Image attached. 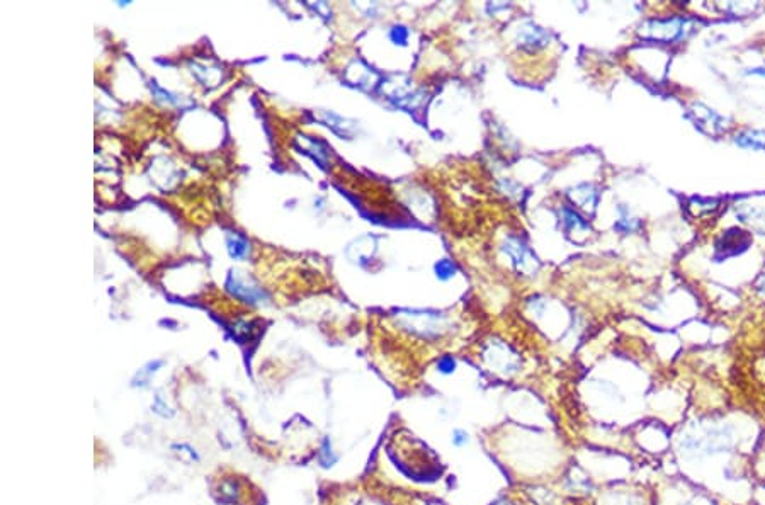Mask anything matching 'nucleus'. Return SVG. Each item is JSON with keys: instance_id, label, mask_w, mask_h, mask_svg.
<instances>
[{"instance_id": "obj_1", "label": "nucleus", "mask_w": 765, "mask_h": 505, "mask_svg": "<svg viewBox=\"0 0 765 505\" xmlns=\"http://www.w3.org/2000/svg\"><path fill=\"white\" fill-rule=\"evenodd\" d=\"M687 21L679 15L665 19H650L639 27V36L646 39H656L663 43H675L686 36Z\"/></svg>"}, {"instance_id": "obj_2", "label": "nucleus", "mask_w": 765, "mask_h": 505, "mask_svg": "<svg viewBox=\"0 0 765 505\" xmlns=\"http://www.w3.org/2000/svg\"><path fill=\"white\" fill-rule=\"evenodd\" d=\"M733 446V434L730 429H711L696 438L688 436L682 440V447L686 451L706 452V454H714V452L728 451Z\"/></svg>"}, {"instance_id": "obj_3", "label": "nucleus", "mask_w": 765, "mask_h": 505, "mask_svg": "<svg viewBox=\"0 0 765 505\" xmlns=\"http://www.w3.org/2000/svg\"><path fill=\"white\" fill-rule=\"evenodd\" d=\"M735 218L757 234L765 235V196L743 198L733 206Z\"/></svg>"}, {"instance_id": "obj_4", "label": "nucleus", "mask_w": 765, "mask_h": 505, "mask_svg": "<svg viewBox=\"0 0 765 505\" xmlns=\"http://www.w3.org/2000/svg\"><path fill=\"white\" fill-rule=\"evenodd\" d=\"M752 245V235L742 228H728L723 235L718 236L714 243L716 259L724 260L733 255L743 254Z\"/></svg>"}, {"instance_id": "obj_5", "label": "nucleus", "mask_w": 765, "mask_h": 505, "mask_svg": "<svg viewBox=\"0 0 765 505\" xmlns=\"http://www.w3.org/2000/svg\"><path fill=\"white\" fill-rule=\"evenodd\" d=\"M503 252L512 259L514 267L519 272L527 276H533L536 271L539 269V262L536 259V255L531 252V248L522 242L519 236H507L505 243H503Z\"/></svg>"}, {"instance_id": "obj_6", "label": "nucleus", "mask_w": 765, "mask_h": 505, "mask_svg": "<svg viewBox=\"0 0 765 505\" xmlns=\"http://www.w3.org/2000/svg\"><path fill=\"white\" fill-rule=\"evenodd\" d=\"M227 290L232 292L233 296H237V298L245 303L259 304V303L267 302V292H265L262 288L257 286L252 279L245 278V276H241L240 272L237 271H232L228 274Z\"/></svg>"}, {"instance_id": "obj_7", "label": "nucleus", "mask_w": 765, "mask_h": 505, "mask_svg": "<svg viewBox=\"0 0 765 505\" xmlns=\"http://www.w3.org/2000/svg\"><path fill=\"white\" fill-rule=\"evenodd\" d=\"M688 114L694 119L696 126L699 130H703L707 135H718L724 130V118L719 112L711 109L710 106L703 102L692 104V107L688 109Z\"/></svg>"}, {"instance_id": "obj_8", "label": "nucleus", "mask_w": 765, "mask_h": 505, "mask_svg": "<svg viewBox=\"0 0 765 505\" xmlns=\"http://www.w3.org/2000/svg\"><path fill=\"white\" fill-rule=\"evenodd\" d=\"M547 41H550L547 31L543 29L541 26H538L533 21L522 22L519 26L517 34H515V43L524 51H536L539 48H545Z\"/></svg>"}, {"instance_id": "obj_9", "label": "nucleus", "mask_w": 765, "mask_h": 505, "mask_svg": "<svg viewBox=\"0 0 765 505\" xmlns=\"http://www.w3.org/2000/svg\"><path fill=\"white\" fill-rule=\"evenodd\" d=\"M568 198L570 201L577 204L578 208H582V210L592 213V211H595V208H597L599 204V189L594 186V184L583 182L568 189Z\"/></svg>"}, {"instance_id": "obj_10", "label": "nucleus", "mask_w": 765, "mask_h": 505, "mask_svg": "<svg viewBox=\"0 0 765 505\" xmlns=\"http://www.w3.org/2000/svg\"><path fill=\"white\" fill-rule=\"evenodd\" d=\"M735 145H738L743 150L765 152V130H757V128H747V130L738 131L733 138Z\"/></svg>"}, {"instance_id": "obj_11", "label": "nucleus", "mask_w": 765, "mask_h": 505, "mask_svg": "<svg viewBox=\"0 0 765 505\" xmlns=\"http://www.w3.org/2000/svg\"><path fill=\"white\" fill-rule=\"evenodd\" d=\"M614 230L621 231V234H634V231L641 230V220L638 216L633 215V211L630 208H626L624 204L618 206V220L614 223Z\"/></svg>"}, {"instance_id": "obj_12", "label": "nucleus", "mask_w": 765, "mask_h": 505, "mask_svg": "<svg viewBox=\"0 0 765 505\" xmlns=\"http://www.w3.org/2000/svg\"><path fill=\"white\" fill-rule=\"evenodd\" d=\"M192 75L203 83L204 87H216L221 80V68L218 67H208L204 63L199 62H191L189 63Z\"/></svg>"}, {"instance_id": "obj_13", "label": "nucleus", "mask_w": 765, "mask_h": 505, "mask_svg": "<svg viewBox=\"0 0 765 505\" xmlns=\"http://www.w3.org/2000/svg\"><path fill=\"white\" fill-rule=\"evenodd\" d=\"M296 142L301 143V148H303L306 154L312 155L318 163H321L324 167L327 166L328 148L325 147V143H321L320 140L312 138V136H305V135H298Z\"/></svg>"}, {"instance_id": "obj_14", "label": "nucleus", "mask_w": 765, "mask_h": 505, "mask_svg": "<svg viewBox=\"0 0 765 505\" xmlns=\"http://www.w3.org/2000/svg\"><path fill=\"white\" fill-rule=\"evenodd\" d=\"M563 213V223H565V228L570 231V234H587V231H590V224L587 220H583V216L578 213V211H575L573 208H568L565 206L561 210Z\"/></svg>"}, {"instance_id": "obj_15", "label": "nucleus", "mask_w": 765, "mask_h": 505, "mask_svg": "<svg viewBox=\"0 0 765 505\" xmlns=\"http://www.w3.org/2000/svg\"><path fill=\"white\" fill-rule=\"evenodd\" d=\"M227 247H228V254L235 260L247 257L248 242L245 236L235 234V231H230V234H227Z\"/></svg>"}, {"instance_id": "obj_16", "label": "nucleus", "mask_w": 765, "mask_h": 505, "mask_svg": "<svg viewBox=\"0 0 765 505\" xmlns=\"http://www.w3.org/2000/svg\"><path fill=\"white\" fill-rule=\"evenodd\" d=\"M150 87H152L153 95H155V97L159 99V101H162V102H165V104H174V106H180V107L191 106V102L186 101V99H182V95L172 94V92L165 90V89H162V87L157 86L155 82H152V83H150Z\"/></svg>"}, {"instance_id": "obj_17", "label": "nucleus", "mask_w": 765, "mask_h": 505, "mask_svg": "<svg viewBox=\"0 0 765 505\" xmlns=\"http://www.w3.org/2000/svg\"><path fill=\"white\" fill-rule=\"evenodd\" d=\"M321 119H324L325 123H327L328 128H332L335 133H339L342 136H350V133H352V124H339V123H344L345 119H342L340 116H335L332 114V112H321Z\"/></svg>"}, {"instance_id": "obj_18", "label": "nucleus", "mask_w": 765, "mask_h": 505, "mask_svg": "<svg viewBox=\"0 0 765 505\" xmlns=\"http://www.w3.org/2000/svg\"><path fill=\"white\" fill-rule=\"evenodd\" d=\"M691 208H694L696 215H698V216L711 215V213H714V211L719 210V201H716V199L694 198V199H692V203H691Z\"/></svg>"}, {"instance_id": "obj_19", "label": "nucleus", "mask_w": 765, "mask_h": 505, "mask_svg": "<svg viewBox=\"0 0 765 505\" xmlns=\"http://www.w3.org/2000/svg\"><path fill=\"white\" fill-rule=\"evenodd\" d=\"M388 36H390V39H392L393 45L405 46L406 43H408L410 31H408V27L404 26V24H394L392 29H390Z\"/></svg>"}, {"instance_id": "obj_20", "label": "nucleus", "mask_w": 765, "mask_h": 505, "mask_svg": "<svg viewBox=\"0 0 765 505\" xmlns=\"http://www.w3.org/2000/svg\"><path fill=\"white\" fill-rule=\"evenodd\" d=\"M434 269H436L437 278L441 279V281H449L451 278H453L454 274H456V266H454V264L451 262V260H448V259L439 260V262L436 264V267H434Z\"/></svg>"}, {"instance_id": "obj_21", "label": "nucleus", "mask_w": 765, "mask_h": 505, "mask_svg": "<svg viewBox=\"0 0 765 505\" xmlns=\"http://www.w3.org/2000/svg\"><path fill=\"white\" fill-rule=\"evenodd\" d=\"M437 370L442 375H451V372H454V370H456V361H454L453 356H442L437 361Z\"/></svg>"}, {"instance_id": "obj_22", "label": "nucleus", "mask_w": 765, "mask_h": 505, "mask_svg": "<svg viewBox=\"0 0 765 505\" xmlns=\"http://www.w3.org/2000/svg\"><path fill=\"white\" fill-rule=\"evenodd\" d=\"M466 443H468V434H466L465 431H459V429H458V431L453 432V444H454V446L461 447V446H465Z\"/></svg>"}, {"instance_id": "obj_23", "label": "nucleus", "mask_w": 765, "mask_h": 505, "mask_svg": "<svg viewBox=\"0 0 765 505\" xmlns=\"http://www.w3.org/2000/svg\"><path fill=\"white\" fill-rule=\"evenodd\" d=\"M745 74H747V75H757V77L765 79V68H759V67H757V68H748V70L745 72Z\"/></svg>"}, {"instance_id": "obj_24", "label": "nucleus", "mask_w": 765, "mask_h": 505, "mask_svg": "<svg viewBox=\"0 0 765 505\" xmlns=\"http://www.w3.org/2000/svg\"><path fill=\"white\" fill-rule=\"evenodd\" d=\"M755 290L759 291V292H762V295H765V271L762 272V276H760L759 281H757Z\"/></svg>"}]
</instances>
